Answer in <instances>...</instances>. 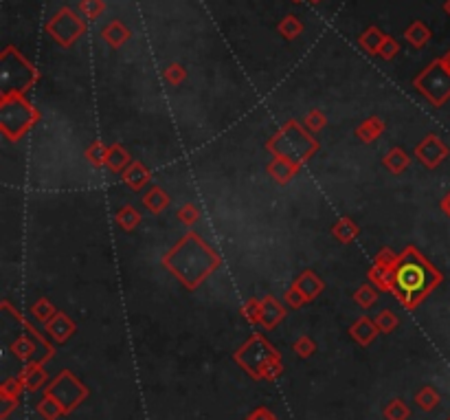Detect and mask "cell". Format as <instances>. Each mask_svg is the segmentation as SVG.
I'll list each match as a JSON object with an SVG mask.
<instances>
[{"label":"cell","instance_id":"6da1fadb","mask_svg":"<svg viewBox=\"0 0 450 420\" xmlns=\"http://www.w3.org/2000/svg\"><path fill=\"white\" fill-rule=\"evenodd\" d=\"M398 286L402 291L413 293V295H424L431 286L440 280L433 271H429V267H420V264H413V267H404L398 273Z\"/></svg>","mask_w":450,"mask_h":420},{"label":"cell","instance_id":"7a4b0ae2","mask_svg":"<svg viewBox=\"0 0 450 420\" xmlns=\"http://www.w3.org/2000/svg\"><path fill=\"white\" fill-rule=\"evenodd\" d=\"M422 86V91L429 95L435 104H442L444 99L450 95V71L444 62L433 64L429 73H426L422 80L418 82Z\"/></svg>","mask_w":450,"mask_h":420},{"label":"cell","instance_id":"3957f363","mask_svg":"<svg viewBox=\"0 0 450 420\" xmlns=\"http://www.w3.org/2000/svg\"><path fill=\"white\" fill-rule=\"evenodd\" d=\"M418 154H420V157H422L426 163H429V165H437L440 161H444V157L448 154V150H446V146H444L440 139L431 137V139H426L424 146H420Z\"/></svg>","mask_w":450,"mask_h":420},{"label":"cell","instance_id":"277c9868","mask_svg":"<svg viewBox=\"0 0 450 420\" xmlns=\"http://www.w3.org/2000/svg\"><path fill=\"white\" fill-rule=\"evenodd\" d=\"M437 394H435V390H431V388H424L420 394H418V403H420V407H424V410H433V407L437 405Z\"/></svg>","mask_w":450,"mask_h":420},{"label":"cell","instance_id":"5b68a950","mask_svg":"<svg viewBox=\"0 0 450 420\" xmlns=\"http://www.w3.org/2000/svg\"><path fill=\"white\" fill-rule=\"evenodd\" d=\"M385 414H387V418H389V420H404V418L409 416V410H407V407H404L400 401H393V403L389 405V410H387Z\"/></svg>","mask_w":450,"mask_h":420},{"label":"cell","instance_id":"8992f818","mask_svg":"<svg viewBox=\"0 0 450 420\" xmlns=\"http://www.w3.org/2000/svg\"><path fill=\"white\" fill-rule=\"evenodd\" d=\"M40 412H42L44 416H47L49 420H53L55 416L60 414V410H58V407H55V405H53L51 401H44V403L40 405Z\"/></svg>","mask_w":450,"mask_h":420},{"label":"cell","instance_id":"52a82bcc","mask_svg":"<svg viewBox=\"0 0 450 420\" xmlns=\"http://www.w3.org/2000/svg\"><path fill=\"white\" fill-rule=\"evenodd\" d=\"M295 348H297V352H299V355H303V357H308L310 352H312V346H310V341H301V344H297Z\"/></svg>","mask_w":450,"mask_h":420},{"label":"cell","instance_id":"ba28073f","mask_svg":"<svg viewBox=\"0 0 450 420\" xmlns=\"http://www.w3.org/2000/svg\"><path fill=\"white\" fill-rule=\"evenodd\" d=\"M380 317H382L380 322H382V326H385V328H393V324H396V322H393V319H391V317H393L391 313H382Z\"/></svg>","mask_w":450,"mask_h":420},{"label":"cell","instance_id":"9c48e42d","mask_svg":"<svg viewBox=\"0 0 450 420\" xmlns=\"http://www.w3.org/2000/svg\"><path fill=\"white\" fill-rule=\"evenodd\" d=\"M444 64H446V66H448V71H450V53H448V58H446V60H444Z\"/></svg>","mask_w":450,"mask_h":420},{"label":"cell","instance_id":"30bf717a","mask_svg":"<svg viewBox=\"0 0 450 420\" xmlns=\"http://www.w3.org/2000/svg\"><path fill=\"white\" fill-rule=\"evenodd\" d=\"M446 209H448V214H450V198H448V201H446Z\"/></svg>","mask_w":450,"mask_h":420},{"label":"cell","instance_id":"8fae6325","mask_svg":"<svg viewBox=\"0 0 450 420\" xmlns=\"http://www.w3.org/2000/svg\"><path fill=\"white\" fill-rule=\"evenodd\" d=\"M446 11H448V14H450V0H448V5H446Z\"/></svg>","mask_w":450,"mask_h":420}]
</instances>
